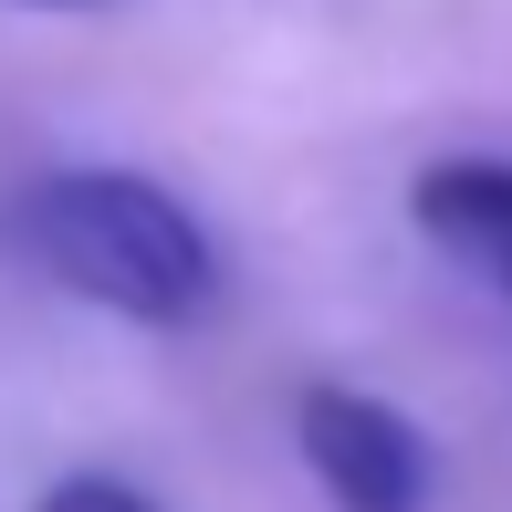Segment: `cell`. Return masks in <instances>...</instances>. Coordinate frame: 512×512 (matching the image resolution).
Returning <instances> with one entry per match:
<instances>
[{"mask_svg": "<svg viewBox=\"0 0 512 512\" xmlns=\"http://www.w3.org/2000/svg\"><path fill=\"white\" fill-rule=\"evenodd\" d=\"M11 241L32 251L42 283H63L115 324H147V335H189L230 293L209 220L147 168H42L11 199Z\"/></svg>", "mask_w": 512, "mask_h": 512, "instance_id": "obj_1", "label": "cell"}, {"mask_svg": "<svg viewBox=\"0 0 512 512\" xmlns=\"http://www.w3.org/2000/svg\"><path fill=\"white\" fill-rule=\"evenodd\" d=\"M293 439H304V471L324 481L335 512H429V439L377 387L314 377L293 398Z\"/></svg>", "mask_w": 512, "mask_h": 512, "instance_id": "obj_2", "label": "cell"}, {"mask_svg": "<svg viewBox=\"0 0 512 512\" xmlns=\"http://www.w3.org/2000/svg\"><path fill=\"white\" fill-rule=\"evenodd\" d=\"M408 220L512 304V157H429L408 178Z\"/></svg>", "mask_w": 512, "mask_h": 512, "instance_id": "obj_3", "label": "cell"}, {"mask_svg": "<svg viewBox=\"0 0 512 512\" xmlns=\"http://www.w3.org/2000/svg\"><path fill=\"white\" fill-rule=\"evenodd\" d=\"M32 512H157V502L136 492V481H115V471H63Z\"/></svg>", "mask_w": 512, "mask_h": 512, "instance_id": "obj_4", "label": "cell"}, {"mask_svg": "<svg viewBox=\"0 0 512 512\" xmlns=\"http://www.w3.org/2000/svg\"><path fill=\"white\" fill-rule=\"evenodd\" d=\"M21 11H105V0H21Z\"/></svg>", "mask_w": 512, "mask_h": 512, "instance_id": "obj_5", "label": "cell"}]
</instances>
